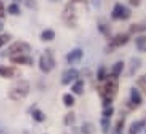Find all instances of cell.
Segmentation results:
<instances>
[{
    "mask_svg": "<svg viewBox=\"0 0 146 134\" xmlns=\"http://www.w3.org/2000/svg\"><path fill=\"white\" fill-rule=\"evenodd\" d=\"M118 89H119V80L118 76H115L113 74L106 76V83L103 87H100L98 89L99 94L103 98H110L113 99L117 95Z\"/></svg>",
    "mask_w": 146,
    "mask_h": 134,
    "instance_id": "6da1fadb",
    "label": "cell"
},
{
    "mask_svg": "<svg viewBox=\"0 0 146 134\" xmlns=\"http://www.w3.org/2000/svg\"><path fill=\"white\" fill-rule=\"evenodd\" d=\"M113 113H114V109L111 106H109V107H107V108H104L103 111H102V115L106 118H109L110 116L113 115Z\"/></svg>",
    "mask_w": 146,
    "mask_h": 134,
    "instance_id": "f546056e",
    "label": "cell"
},
{
    "mask_svg": "<svg viewBox=\"0 0 146 134\" xmlns=\"http://www.w3.org/2000/svg\"><path fill=\"white\" fill-rule=\"evenodd\" d=\"M7 11H8L9 14L12 15H18L20 13V7L17 3H11L10 5L7 8Z\"/></svg>",
    "mask_w": 146,
    "mask_h": 134,
    "instance_id": "484cf974",
    "label": "cell"
},
{
    "mask_svg": "<svg viewBox=\"0 0 146 134\" xmlns=\"http://www.w3.org/2000/svg\"><path fill=\"white\" fill-rule=\"evenodd\" d=\"M106 68L104 66H99L97 70V79L99 81H103L106 78Z\"/></svg>",
    "mask_w": 146,
    "mask_h": 134,
    "instance_id": "83f0119b",
    "label": "cell"
},
{
    "mask_svg": "<svg viewBox=\"0 0 146 134\" xmlns=\"http://www.w3.org/2000/svg\"><path fill=\"white\" fill-rule=\"evenodd\" d=\"M55 38V31L52 29H46L41 33V39L44 41H51Z\"/></svg>",
    "mask_w": 146,
    "mask_h": 134,
    "instance_id": "ac0fdd59",
    "label": "cell"
},
{
    "mask_svg": "<svg viewBox=\"0 0 146 134\" xmlns=\"http://www.w3.org/2000/svg\"><path fill=\"white\" fill-rule=\"evenodd\" d=\"M83 88H84V82L83 80H77L75 82V84H73L71 90L74 93H76L77 95H81L83 93Z\"/></svg>",
    "mask_w": 146,
    "mask_h": 134,
    "instance_id": "2e32d148",
    "label": "cell"
},
{
    "mask_svg": "<svg viewBox=\"0 0 146 134\" xmlns=\"http://www.w3.org/2000/svg\"><path fill=\"white\" fill-rule=\"evenodd\" d=\"M124 68V62L123 61H118L112 66V74L115 76H119Z\"/></svg>",
    "mask_w": 146,
    "mask_h": 134,
    "instance_id": "ffe728a7",
    "label": "cell"
},
{
    "mask_svg": "<svg viewBox=\"0 0 146 134\" xmlns=\"http://www.w3.org/2000/svg\"><path fill=\"white\" fill-rule=\"evenodd\" d=\"M82 56H83V51L80 48H75L71 50L67 54V62L69 64H75V63L80 62Z\"/></svg>",
    "mask_w": 146,
    "mask_h": 134,
    "instance_id": "ba28073f",
    "label": "cell"
},
{
    "mask_svg": "<svg viewBox=\"0 0 146 134\" xmlns=\"http://www.w3.org/2000/svg\"><path fill=\"white\" fill-rule=\"evenodd\" d=\"M98 30L106 37H110L111 36V28L107 23H99L98 24Z\"/></svg>",
    "mask_w": 146,
    "mask_h": 134,
    "instance_id": "e0dca14e",
    "label": "cell"
},
{
    "mask_svg": "<svg viewBox=\"0 0 146 134\" xmlns=\"http://www.w3.org/2000/svg\"><path fill=\"white\" fill-rule=\"evenodd\" d=\"M131 102L135 105H140L142 103V97H141V94H140L139 90L135 87H132L131 90Z\"/></svg>",
    "mask_w": 146,
    "mask_h": 134,
    "instance_id": "4fadbf2b",
    "label": "cell"
},
{
    "mask_svg": "<svg viewBox=\"0 0 146 134\" xmlns=\"http://www.w3.org/2000/svg\"><path fill=\"white\" fill-rule=\"evenodd\" d=\"M10 62L14 64H21V65H31L33 63V60L31 57L27 55H15L10 57Z\"/></svg>",
    "mask_w": 146,
    "mask_h": 134,
    "instance_id": "9c48e42d",
    "label": "cell"
},
{
    "mask_svg": "<svg viewBox=\"0 0 146 134\" xmlns=\"http://www.w3.org/2000/svg\"><path fill=\"white\" fill-rule=\"evenodd\" d=\"M145 30H146V25L142 24V23H140V24L134 23V24H131V26H130V32L131 33H138Z\"/></svg>",
    "mask_w": 146,
    "mask_h": 134,
    "instance_id": "603a6c76",
    "label": "cell"
},
{
    "mask_svg": "<svg viewBox=\"0 0 146 134\" xmlns=\"http://www.w3.org/2000/svg\"><path fill=\"white\" fill-rule=\"evenodd\" d=\"M112 101H113V99H110V98H104L103 101H102V106H103L104 108L109 107L110 104L112 103Z\"/></svg>",
    "mask_w": 146,
    "mask_h": 134,
    "instance_id": "1f68e13d",
    "label": "cell"
},
{
    "mask_svg": "<svg viewBox=\"0 0 146 134\" xmlns=\"http://www.w3.org/2000/svg\"><path fill=\"white\" fill-rule=\"evenodd\" d=\"M137 83L146 91V75L140 76V77L137 79Z\"/></svg>",
    "mask_w": 146,
    "mask_h": 134,
    "instance_id": "4dcf8cb0",
    "label": "cell"
},
{
    "mask_svg": "<svg viewBox=\"0 0 146 134\" xmlns=\"http://www.w3.org/2000/svg\"><path fill=\"white\" fill-rule=\"evenodd\" d=\"M75 122V113L73 111H69L64 117V124L66 126L72 125Z\"/></svg>",
    "mask_w": 146,
    "mask_h": 134,
    "instance_id": "cb8c5ba5",
    "label": "cell"
},
{
    "mask_svg": "<svg viewBox=\"0 0 146 134\" xmlns=\"http://www.w3.org/2000/svg\"><path fill=\"white\" fill-rule=\"evenodd\" d=\"M124 123H125L124 118H121V119L118 120L115 125V128H114L113 134H122V131H123L124 128Z\"/></svg>",
    "mask_w": 146,
    "mask_h": 134,
    "instance_id": "d4e9b609",
    "label": "cell"
},
{
    "mask_svg": "<svg viewBox=\"0 0 146 134\" xmlns=\"http://www.w3.org/2000/svg\"><path fill=\"white\" fill-rule=\"evenodd\" d=\"M0 134H4V128L1 125V123H0Z\"/></svg>",
    "mask_w": 146,
    "mask_h": 134,
    "instance_id": "d590c367",
    "label": "cell"
},
{
    "mask_svg": "<svg viewBox=\"0 0 146 134\" xmlns=\"http://www.w3.org/2000/svg\"><path fill=\"white\" fill-rule=\"evenodd\" d=\"M145 134H146V131H145Z\"/></svg>",
    "mask_w": 146,
    "mask_h": 134,
    "instance_id": "f35d334b",
    "label": "cell"
},
{
    "mask_svg": "<svg viewBox=\"0 0 146 134\" xmlns=\"http://www.w3.org/2000/svg\"><path fill=\"white\" fill-rule=\"evenodd\" d=\"M130 37L128 34H118L116 35L115 37H113V38L110 40L109 44L107 45V48H106V50L108 51V52H111V51H113L114 49H116L117 47L119 46H122V45H125L126 43L129 41Z\"/></svg>",
    "mask_w": 146,
    "mask_h": 134,
    "instance_id": "8992f818",
    "label": "cell"
},
{
    "mask_svg": "<svg viewBox=\"0 0 146 134\" xmlns=\"http://www.w3.org/2000/svg\"><path fill=\"white\" fill-rule=\"evenodd\" d=\"M3 27H4V24H3V23L1 22V21H0V31L2 30V29H3Z\"/></svg>",
    "mask_w": 146,
    "mask_h": 134,
    "instance_id": "8d00e7d4",
    "label": "cell"
},
{
    "mask_svg": "<svg viewBox=\"0 0 146 134\" xmlns=\"http://www.w3.org/2000/svg\"><path fill=\"white\" fill-rule=\"evenodd\" d=\"M101 123V129H102V132L103 134H107L108 130H109V127H110V119L109 118H106V117H103L100 121Z\"/></svg>",
    "mask_w": 146,
    "mask_h": 134,
    "instance_id": "4316f807",
    "label": "cell"
},
{
    "mask_svg": "<svg viewBox=\"0 0 146 134\" xmlns=\"http://www.w3.org/2000/svg\"><path fill=\"white\" fill-rule=\"evenodd\" d=\"M129 3L131 5H133V6H139L140 3H141V2H140L139 0H130Z\"/></svg>",
    "mask_w": 146,
    "mask_h": 134,
    "instance_id": "e575fe53",
    "label": "cell"
},
{
    "mask_svg": "<svg viewBox=\"0 0 146 134\" xmlns=\"http://www.w3.org/2000/svg\"><path fill=\"white\" fill-rule=\"evenodd\" d=\"M135 44L136 48L141 52H146V36L141 35L135 38Z\"/></svg>",
    "mask_w": 146,
    "mask_h": 134,
    "instance_id": "9a60e30c",
    "label": "cell"
},
{
    "mask_svg": "<svg viewBox=\"0 0 146 134\" xmlns=\"http://www.w3.org/2000/svg\"><path fill=\"white\" fill-rule=\"evenodd\" d=\"M25 5L31 9L36 8V2L35 1H25Z\"/></svg>",
    "mask_w": 146,
    "mask_h": 134,
    "instance_id": "d6a6232c",
    "label": "cell"
},
{
    "mask_svg": "<svg viewBox=\"0 0 146 134\" xmlns=\"http://www.w3.org/2000/svg\"><path fill=\"white\" fill-rule=\"evenodd\" d=\"M142 120H143L144 124H145V126H146V115H145V116H144V118H143V119H142Z\"/></svg>",
    "mask_w": 146,
    "mask_h": 134,
    "instance_id": "74e56055",
    "label": "cell"
},
{
    "mask_svg": "<svg viewBox=\"0 0 146 134\" xmlns=\"http://www.w3.org/2000/svg\"><path fill=\"white\" fill-rule=\"evenodd\" d=\"M4 17V3L0 1V18Z\"/></svg>",
    "mask_w": 146,
    "mask_h": 134,
    "instance_id": "836d02e7",
    "label": "cell"
},
{
    "mask_svg": "<svg viewBox=\"0 0 146 134\" xmlns=\"http://www.w3.org/2000/svg\"><path fill=\"white\" fill-rule=\"evenodd\" d=\"M78 77H79V71L75 68H70L63 73L62 78H61V83L62 85H67L73 80L77 79Z\"/></svg>",
    "mask_w": 146,
    "mask_h": 134,
    "instance_id": "52a82bcc",
    "label": "cell"
},
{
    "mask_svg": "<svg viewBox=\"0 0 146 134\" xmlns=\"http://www.w3.org/2000/svg\"><path fill=\"white\" fill-rule=\"evenodd\" d=\"M31 111V115H32L33 119L37 122H42L44 121L45 119V115L41 110L39 109H33V110H30Z\"/></svg>",
    "mask_w": 146,
    "mask_h": 134,
    "instance_id": "d6986e66",
    "label": "cell"
},
{
    "mask_svg": "<svg viewBox=\"0 0 146 134\" xmlns=\"http://www.w3.org/2000/svg\"><path fill=\"white\" fill-rule=\"evenodd\" d=\"M142 65V61L138 57H132L130 59L129 62V74L130 75H134L137 72L138 69H140V67Z\"/></svg>",
    "mask_w": 146,
    "mask_h": 134,
    "instance_id": "8fae6325",
    "label": "cell"
},
{
    "mask_svg": "<svg viewBox=\"0 0 146 134\" xmlns=\"http://www.w3.org/2000/svg\"><path fill=\"white\" fill-rule=\"evenodd\" d=\"M64 14H65V20H66L67 24L70 25V26H73V25L75 24V21H76L75 11H74L72 5L70 3L66 6V10L64 11Z\"/></svg>",
    "mask_w": 146,
    "mask_h": 134,
    "instance_id": "30bf717a",
    "label": "cell"
},
{
    "mask_svg": "<svg viewBox=\"0 0 146 134\" xmlns=\"http://www.w3.org/2000/svg\"><path fill=\"white\" fill-rule=\"evenodd\" d=\"M29 89H30V85H29V82L27 80H19L10 88L8 92V96L11 100L18 101V100L23 99L28 95Z\"/></svg>",
    "mask_w": 146,
    "mask_h": 134,
    "instance_id": "7a4b0ae2",
    "label": "cell"
},
{
    "mask_svg": "<svg viewBox=\"0 0 146 134\" xmlns=\"http://www.w3.org/2000/svg\"><path fill=\"white\" fill-rule=\"evenodd\" d=\"M81 131L83 134H93L95 132V126L90 122H85L82 125Z\"/></svg>",
    "mask_w": 146,
    "mask_h": 134,
    "instance_id": "44dd1931",
    "label": "cell"
},
{
    "mask_svg": "<svg viewBox=\"0 0 146 134\" xmlns=\"http://www.w3.org/2000/svg\"><path fill=\"white\" fill-rule=\"evenodd\" d=\"M145 126L143 120H138V121H134L131 124L129 128V134H138L142 130V128Z\"/></svg>",
    "mask_w": 146,
    "mask_h": 134,
    "instance_id": "5bb4252c",
    "label": "cell"
},
{
    "mask_svg": "<svg viewBox=\"0 0 146 134\" xmlns=\"http://www.w3.org/2000/svg\"><path fill=\"white\" fill-rule=\"evenodd\" d=\"M55 67V58L52 50L49 48L45 49L44 53L39 59V68L44 73H49Z\"/></svg>",
    "mask_w": 146,
    "mask_h": 134,
    "instance_id": "3957f363",
    "label": "cell"
},
{
    "mask_svg": "<svg viewBox=\"0 0 146 134\" xmlns=\"http://www.w3.org/2000/svg\"><path fill=\"white\" fill-rule=\"evenodd\" d=\"M31 50V47L29 45V43L25 42V41H16L13 44H11L6 50L4 51V53H2V55H8V56H15L16 54L19 53H24V52H29Z\"/></svg>",
    "mask_w": 146,
    "mask_h": 134,
    "instance_id": "277c9868",
    "label": "cell"
},
{
    "mask_svg": "<svg viewBox=\"0 0 146 134\" xmlns=\"http://www.w3.org/2000/svg\"><path fill=\"white\" fill-rule=\"evenodd\" d=\"M111 17L113 19H120V20H127L131 17V10L125 5L116 3L111 12Z\"/></svg>",
    "mask_w": 146,
    "mask_h": 134,
    "instance_id": "5b68a950",
    "label": "cell"
},
{
    "mask_svg": "<svg viewBox=\"0 0 146 134\" xmlns=\"http://www.w3.org/2000/svg\"><path fill=\"white\" fill-rule=\"evenodd\" d=\"M63 99V103L67 106V107H71V106L74 105V102H75V99L71 95L70 93H65L62 97Z\"/></svg>",
    "mask_w": 146,
    "mask_h": 134,
    "instance_id": "7402d4cb",
    "label": "cell"
},
{
    "mask_svg": "<svg viewBox=\"0 0 146 134\" xmlns=\"http://www.w3.org/2000/svg\"><path fill=\"white\" fill-rule=\"evenodd\" d=\"M12 36L10 34H7V33H4V34L0 35V47H2L3 45H5L7 42L11 40Z\"/></svg>",
    "mask_w": 146,
    "mask_h": 134,
    "instance_id": "f1b7e54d",
    "label": "cell"
},
{
    "mask_svg": "<svg viewBox=\"0 0 146 134\" xmlns=\"http://www.w3.org/2000/svg\"><path fill=\"white\" fill-rule=\"evenodd\" d=\"M16 73V69L14 67H9V66H0V76L3 78H11L15 75Z\"/></svg>",
    "mask_w": 146,
    "mask_h": 134,
    "instance_id": "7c38bea8",
    "label": "cell"
}]
</instances>
